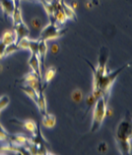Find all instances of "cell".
Returning <instances> with one entry per match:
<instances>
[{
    "label": "cell",
    "mask_w": 132,
    "mask_h": 155,
    "mask_svg": "<svg viewBox=\"0 0 132 155\" xmlns=\"http://www.w3.org/2000/svg\"><path fill=\"white\" fill-rule=\"evenodd\" d=\"M86 62L89 64L90 67L93 70L94 75V81H93V95L95 96L97 99L101 96H105L107 99H108L109 94H111V86L115 81V79L118 77V75L122 72V71L126 68V67L130 66V64H125L121 67H119L116 70L112 71V72H100L97 70L96 67H94L93 64L86 60Z\"/></svg>",
    "instance_id": "obj_1"
},
{
    "label": "cell",
    "mask_w": 132,
    "mask_h": 155,
    "mask_svg": "<svg viewBox=\"0 0 132 155\" xmlns=\"http://www.w3.org/2000/svg\"><path fill=\"white\" fill-rule=\"evenodd\" d=\"M132 126L130 113L127 112L121 122L119 123L115 132V141L119 152L121 154H130L131 151V135Z\"/></svg>",
    "instance_id": "obj_2"
},
{
    "label": "cell",
    "mask_w": 132,
    "mask_h": 155,
    "mask_svg": "<svg viewBox=\"0 0 132 155\" xmlns=\"http://www.w3.org/2000/svg\"><path fill=\"white\" fill-rule=\"evenodd\" d=\"M108 100L105 96H101L97 99L94 105V113H93V122L91 126V132H95L99 130L101 124L107 116V103Z\"/></svg>",
    "instance_id": "obj_3"
},
{
    "label": "cell",
    "mask_w": 132,
    "mask_h": 155,
    "mask_svg": "<svg viewBox=\"0 0 132 155\" xmlns=\"http://www.w3.org/2000/svg\"><path fill=\"white\" fill-rule=\"evenodd\" d=\"M66 31L67 29H59L58 26L55 24L54 20H50V24L40 30L39 39L46 40V41L55 40L63 36L66 33Z\"/></svg>",
    "instance_id": "obj_4"
},
{
    "label": "cell",
    "mask_w": 132,
    "mask_h": 155,
    "mask_svg": "<svg viewBox=\"0 0 132 155\" xmlns=\"http://www.w3.org/2000/svg\"><path fill=\"white\" fill-rule=\"evenodd\" d=\"M21 82L25 83L26 85H29L31 86L32 88H34L36 91L39 93L40 90L41 89V81L40 80L37 76L32 71V72H29L26 76L22 79Z\"/></svg>",
    "instance_id": "obj_5"
},
{
    "label": "cell",
    "mask_w": 132,
    "mask_h": 155,
    "mask_svg": "<svg viewBox=\"0 0 132 155\" xmlns=\"http://www.w3.org/2000/svg\"><path fill=\"white\" fill-rule=\"evenodd\" d=\"M108 58V50L105 47H103L99 52V58H98V66L97 70L100 72H107V62Z\"/></svg>",
    "instance_id": "obj_6"
},
{
    "label": "cell",
    "mask_w": 132,
    "mask_h": 155,
    "mask_svg": "<svg viewBox=\"0 0 132 155\" xmlns=\"http://www.w3.org/2000/svg\"><path fill=\"white\" fill-rule=\"evenodd\" d=\"M16 6V0H0V8L3 11L4 18H12L13 12Z\"/></svg>",
    "instance_id": "obj_7"
},
{
    "label": "cell",
    "mask_w": 132,
    "mask_h": 155,
    "mask_svg": "<svg viewBox=\"0 0 132 155\" xmlns=\"http://www.w3.org/2000/svg\"><path fill=\"white\" fill-rule=\"evenodd\" d=\"M47 54V41L39 39V58L40 62V67L44 68V62H46Z\"/></svg>",
    "instance_id": "obj_8"
},
{
    "label": "cell",
    "mask_w": 132,
    "mask_h": 155,
    "mask_svg": "<svg viewBox=\"0 0 132 155\" xmlns=\"http://www.w3.org/2000/svg\"><path fill=\"white\" fill-rule=\"evenodd\" d=\"M7 140H9V143L19 146H28L29 144V137L24 134H9Z\"/></svg>",
    "instance_id": "obj_9"
},
{
    "label": "cell",
    "mask_w": 132,
    "mask_h": 155,
    "mask_svg": "<svg viewBox=\"0 0 132 155\" xmlns=\"http://www.w3.org/2000/svg\"><path fill=\"white\" fill-rule=\"evenodd\" d=\"M37 106L39 108L41 116L44 115L46 113H47V99H46V96H44V93H43V90L40 89V92H39V96H37Z\"/></svg>",
    "instance_id": "obj_10"
},
{
    "label": "cell",
    "mask_w": 132,
    "mask_h": 155,
    "mask_svg": "<svg viewBox=\"0 0 132 155\" xmlns=\"http://www.w3.org/2000/svg\"><path fill=\"white\" fill-rule=\"evenodd\" d=\"M11 122L18 124V126H21L25 130H27L28 131H30L31 134H34L36 130H37V124H36L35 122L33 120H24V122H17L16 120H10Z\"/></svg>",
    "instance_id": "obj_11"
},
{
    "label": "cell",
    "mask_w": 132,
    "mask_h": 155,
    "mask_svg": "<svg viewBox=\"0 0 132 155\" xmlns=\"http://www.w3.org/2000/svg\"><path fill=\"white\" fill-rule=\"evenodd\" d=\"M13 30L15 31L17 35V41L19 40H21L22 38H25V37H29V34H30V29L27 25L25 24V22H23L22 24H20L17 27L13 28Z\"/></svg>",
    "instance_id": "obj_12"
},
{
    "label": "cell",
    "mask_w": 132,
    "mask_h": 155,
    "mask_svg": "<svg viewBox=\"0 0 132 155\" xmlns=\"http://www.w3.org/2000/svg\"><path fill=\"white\" fill-rule=\"evenodd\" d=\"M60 5H61V8L63 10L64 14H65L67 20L70 19V20L77 21V16H76V13H75V10L71 8L70 5L66 4V3L64 2V0H60Z\"/></svg>",
    "instance_id": "obj_13"
},
{
    "label": "cell",
    "mask_w": 132,
    "mask_h": 155,
    "mask_svg": "<svg viewBox=\"0 0 132 155\" xmlns=\"http://www.w3.org/2000/svg\"><path fill=\"white\" fill-rule=\"evenodd\" d=\"M56 71H57V69H56L55 66H50L46 70V72H44V75H43L44 84H43V86H41V89L44 90V88H46V87L47 86L48 83H50L52 80V79L54 78L55 74H56Z\"/></svg>",
    "instance_id": "obj_14"
},
{
    "label": "cell",
    "mask_w": 132,
    "mask_h": 155,
    "mask_svg": "<svg viewBox=\"0 0 132 155\" xmlns=\"http://www.w3.org/2000/svg\"><path fill=\"white\" fill-rule=\"evenodd\" d=\"M41 124L43 127H46L47 128H52L54 127L56 124V118L54 115L50 114V113H46L44 115H43V120H41Z\"/></svg>",
    "instance_id": "obj_15"
},
{
    "label": "cell",
    "mask_w": 132,
    "mask_h": 155,
    "mask_svg": "<svg viewBox=\"0 0 132 155\" xmlns=\"http://www.w3.org/2000/svg\"><path fill=\"white\" fill-rule=\"evenodd\" d=\"M1 41L4 43L6 46H8L10 44L13 43H17V35L15 33L14 30H9V31H6L1 38Z\"/></svg>",
    "instance_id": "obj_16"
},
{
    "label": "cell",
    "mask_w": 132,
    "mask_h": 155,
    "mask_svg": "<svg viewBox=\"0 0 132 155\" xmlns=\"http://www.w3.org/2000/svg\"><path fill=\"white\" fill-rule=\"evenodd\" d=\"M21 90L23 91L26 95H27L28 97H30L31 99L35 102V103H37V96H39V93H37V91L34 88H32L31 86H29V85H23V86H21L20 87Z\"/></svg>",
    "instance_id": "obj_17"
},
{
    "label": "cell",
    "mask_w": 132,
    "mask_h": 155,
    "mask_svg": "<svg viewBox=\"0 0 132 155\" xmlns=\"http://www.w3.org/2000/svg\"><path fill=\"white\" fill-rule=\"evenodd\" d=\"M96 101H97V98L93 95V93L91 94H89L88 96H87L86 98V105H87V109H86V113H85V116L88 114V112H89V110H91L92 107L94 105H95L96 103Z\"/></svg>",
    "instance_id": "obj_18"
},
{
    "label": "cell",
    "mask_w": 132,
    "mask_h": 155,
    "mask_svg": "<svg viewBox=\"0 0 132 155\" xmlns=\"http://www.w3.org/2000/svg\"><path fill=\"white\" fill-rule=\"evenodd\" d=\"M20 50V48L17 45V43H13V44H10L8 46H6V50H5V56L9 55L11 54H13V52L17 51Z\"/></svg>",
    "instance_id": "obj_19"
},
{
    "label": "cell",
    "mask_w": 132,
    "mask_h": 155,
    "mask_svg": "<svg viewBox=\"0 0 132 155\" xmlns=\"http://www.w3.org/2000/svg\"><path fill=\"white\" fill-rule=\"evenodd\" d=\"M31 26L34 28V30H36V31H40V30L43 29V22L40 18H33L32 21H31Z\"/></svg>",
    "instance_id": "obj_20"
},
{
    "label": "cell",
    "mask_w": 132,
    "mask_h": 155,
    "mask_svg": "<svg viewBox=\"0 0 132 155\" xmlns=\"http://www.w3.org/2000/svg\"><path fill=\"white\" fill-rule=\"evenodd\" d=\"M71 97H72V100L74 102H80L83 99V92L80 89H75L74 91L71 94Z\"/></svg>",
    "instance_id": "obj_21"
},
{
    "label": "cell",
    "mask_w": 132,
    "mask_h": 155,
    "mask_svg": "<svg viewBox=\"0 0 132 155\" xmlns=\"http://www.w3.org/2000/svg\"><path fill=\"white\" fill-rule=\"evenodd\" d=\"M9 103H10V99L7 95H3L0 97V112H1L3 109H5Z\"/></svg>",
    "instance_id": "obj_22"
},
{
    "label": "cell",
    "mask_w": 132,
    "mask_h": 155,
    "mask_svg": "<svg viewBox=\"0 0 132 155\" xmlns=\"http://www.w3.org/2000/svg\"><path fill=\"white\" fill-rule=\"evenodd\" d=\"M8 137H9V134L4 130L2 124H0V140H7Z\"/></svg>",
    "instance_id": "obj_23"
},
{
    "label": "cell",
    "mask_w": 132,
    "mask_h": 155,
    "mask_svg": "<svg viewBox=\"0 0 132 155\" xmlns=\"http://www.w3.org/2000/svg\"><path fill=\"white\" fill-rule=\"evenodd\" d=\"M5 50H6V45L0 39V59L5 58Z\"/></svg>",
    "instance_id": "obj_24"
},
{
    "label": "cell",
    "mask_w": 132,
    "mask_h": 155,
    "mask_svg": "<svg viewBox=\"0 0 132 155\" xmlns=\"http://www.w3.org/2000/svg\"><path fill=\"white\" fill-rule=\"evenodd\" d=\"M107 150H108V145L105 142H101L100 144L98 145V151H99V152L105 153V152H107Z\"/></svg>",
    "instance_id": "obj_25"
},
{
    "label": "cell",
    "mask_w": 132,
    "mask_h": 155,
    "mask_svg": "<svg viewBox=\"0 0 132 155\" xmlns=\"http://www.w3.org/2000/svg\"><path fill=\"white\" fill-rule=\"evenodd\" d=\"M50 51L53 54H58V51H59V45L58 44H52L51 46H50Z\"/></svg>",
    "instance_id": "obj_26"
},
{
    "label": "cell",
    "mask_w": 132,
    "mask_h": 155,
    "mask_svg": "<svg viewBox=\"0 0 132 155\" xmlns=\"http://www.w3.org/2000/svg\"><path fill=\"white\" fill-rule=\"evenodd\" d=\"M70 7L72 9L76 10L78 8V2L77 1H72V2H71V4H70Z\"/></svg>",
    "instance_id": "obj_27"
},
{
    "label": "cell",
    "mask_w": 132,
    "mask_h": 155,
    "mask_svg": "<svg viewBox=\"0 0 132 155\" xmlns=\"http://www.w3.org/2000/svg\"><path fill=\"white\" fill-rule=\"evenodd\" d=\"M20 1H35V2H40L41 4H44L47 0H20Z\"/></svg>",
    "instance_id": "obj_28"
},
{
    "label": "cell",
    "mask_w": 132,
    "mask_h": 155,
    "mask_svg": "<svg viewBox=\"0 0 132 155\" xmlns=\"http://www.w3.org/2000/svg\"><path fill=\"white\" fill-rule=\"evenodd\" d=\"M93 6H98L100 4V0H90Z\"/></svg>",
    "instance_id": "obj_29"
},
{
    "label": "cell",
    "mask_w": 132,
    "mask_h": 155,
    "mask_svg": "<svg viewBox=\"0 0 132 155\" xmlns=\"http://www.w3.org/2000/svg\"><path fill=\"white\" fill-rule=\"evenodd\" d=\"M85 5H86V7H87V8H88V9H89V8H92V7H94V6L92 5L91 1H87Z\"/></svg>",
    "instance_id": "obj_30"
},
{
    "label": "cell",
    "mask_w": 132,
    "mask_h": 155,
    "mask_svg": "<svg viewBox=\"0 0 132 155\" xmlns=\"http://www.w3.org/2000/svg\"><path fill=\"white\" fill-rule=\"evenodd\" d=\"M0 21H2V20H1V19H0Z\"/></svg>",
    "instance_id": "obj_31"
}]
</instances>
